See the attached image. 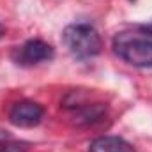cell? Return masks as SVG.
I'll list each match as a JSON object with an SVG mask.
<instances>
[{"instance_id":"cell-8","label":"cell","mask_w":152,"mask_h":152,"mask_svg":"<svg viewBox=\"0 0 152 152\" xmlns=\"http://www.w3.org/2000/svg\"><path fill=\"white\" fill-rule=\"evenodd\" d=\"M7 140H11V136H9V133L7 131H4V129H0V147L7 142Z\"/></svg>"},{"instance_id":"cell-5","label":"cell","mask_w":152,"mask_h":152,"mask_svg":"<svg viewBox=\"0 0 152 152\" xmlns=\"http://www.w3.org/2000/svg\"><path fill=\"white\" fill-rule=\"evenodd\" d=\"M90 152H136L129 142L120 136H99L96 138L90 147Z\"/></svg>"},{"instance_id":"cell-1","label":"cell","mask_w":152,"mask_h":152,"mask_svg":"<svg viewBox=\"0 0 152 152\" xmlns=\"http://www.w3.org/2000/svg\"><path fill=\"white\" fill-rule=\"evenodd\" d=\"M113 51L134 67H152V32L147 27L122 30L113 37Z\"/></svg>"},{"instance_id":"cell-4","label":"cell","mask_w":152,"mask_h":152,"mask_svg":"<svg viewBox=\"0 0 152 152\" xmlns=\"http://www.w3.org/2000/svg\"><path fill=\"white\" fill-rule=\"evenodd\" d=\"M53 57H55L53 48L41 39H30L18 50V64H25V66L48 62Z\"/></svg>"},{"instance_id":"cell-9","label":"cell","mask_w":152,"mask_h":152,"mask_svg":"<svg viewBox=\"0 0 152 152\" xmlns=\"http://www.w3.org/2000/svg\"><path fill=\"white\" fill-rule=\"evenodd\" d=\"M2 34H4V27L0 25V37H2Z\"/></svg>"},{"instance_id":"cell-10","label":"cell","mask_w":152,"mask_h":152,"mask_svg":"<svg viewBox=\"0 0 152 152\" xmlns=\"http://www.w3.org/2000/svg\"><path fill=\"white\" fill-rule=\"evenodd\" d=\"M147 28H149V30L152 32V25H147Z\"/></svg>"},{"instance_id":"cell-7","label":"cell","mask_w":152,"mask_h":152,"mask_svg":"<svg viewBox=\"0 0 152 152\" xmlns=\"http://www.w3.org/2000/svg\"><path fill=\"white\" fill-rule=\"evenodd\" d=\"M27 143L25 142H14V140H7L2 147L0 152H27Z\"/></svg>"},{"instance_id":"cell-3","label":"cell","mask_w":152,"mask_h":152,"mask_svg":"<svg viewBox=\"0 0 152 152\" xmlns=\"http://www.w3.org/2000/svg\"><path fill=\"white\" fill-rule=\"evenodd\" d=\"M42 115H44V108L39 103L21 101L11 108L9 120H11V124H14L18 127H32L42 120Z\"/></svg>"},{"instance_id":"cell-6","label":"cell","mask_w":152,"mask_h":152,"mask_svg":"<svg viewBox=\"0 0 152 152\" xmlns=\"http://www.w3.org/2000/svg\"><path fill=\"white\" fill-rule=\"evenodd\" d=\"M104 113V108L101 106V104H92V106H85V108H81L78 113H76V120L78 122H85V124H88V122H96V120H99L101 117Z\"/></svg>"},{"instance_id":"cell-2","label":"cell","mask_w":152,"mask_h":152,"mask_svg":"<svg viewBox=\"0 0 152 152\" xmlns=\"http://www.w3.org/2000/svg\"><path fill=\"white\" fill-rule=\"evenodd\" d=\"M64 42L76 58H81V60L99 55L103 48L99 32L87 23L69 25L64 30Z\"/></svg>"}]
</instances>
